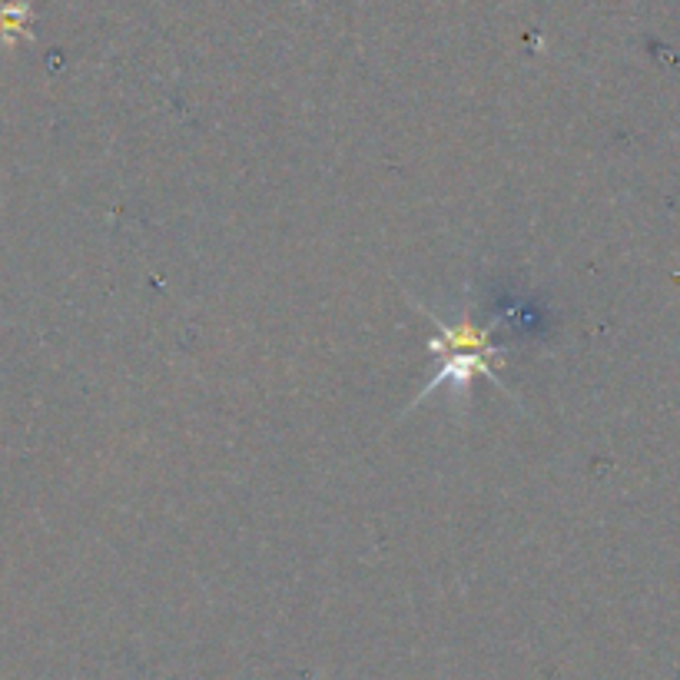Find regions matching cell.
Wrapping results in <instances>:
<instances>
[{
  "mask_svg": "<svg viewBox=\"0 0 680 680\" xmlns=\"http://www.w3.org/2000/svg\"><path fill=\"white\" fill-rule=\"evenodd\" d=\"M408 303L438 329L435 339L425 342V348L432 355H438V372L415 392V398L408 402V408L402 415H412L422 402H428L438 388H452L455 395L469 398V388L479 375L492 378L502 392L514 395L505 378H502V365H505V348L495 345V326L499 323H489V326H479L472 316H462L459 323H449L442 319L438 313H432L428 306H422L418 299L408 296Z\"/></svg>",
  "mask_w": 680,
  "mask_h": 680,
  "instance_id": "cell-1",
  "label": "cell"
},
{
  "mask_svg": "<svg viewBox=\"0 0 680 680\" xmlns=\"http://www.w3.org/2000/svg\"><path fill=\"white\" fill-rule=\"evenodd\" d=\"M27 23H30V7L27 3H7L3 10H0V40H17V37H27L30 40V30H27Z\"/></svg>",
  "mask_w": 680,
  "mask_h": 680,
  "instance_id": "cell-2",
  "label": "cell"
}]
</instances>
